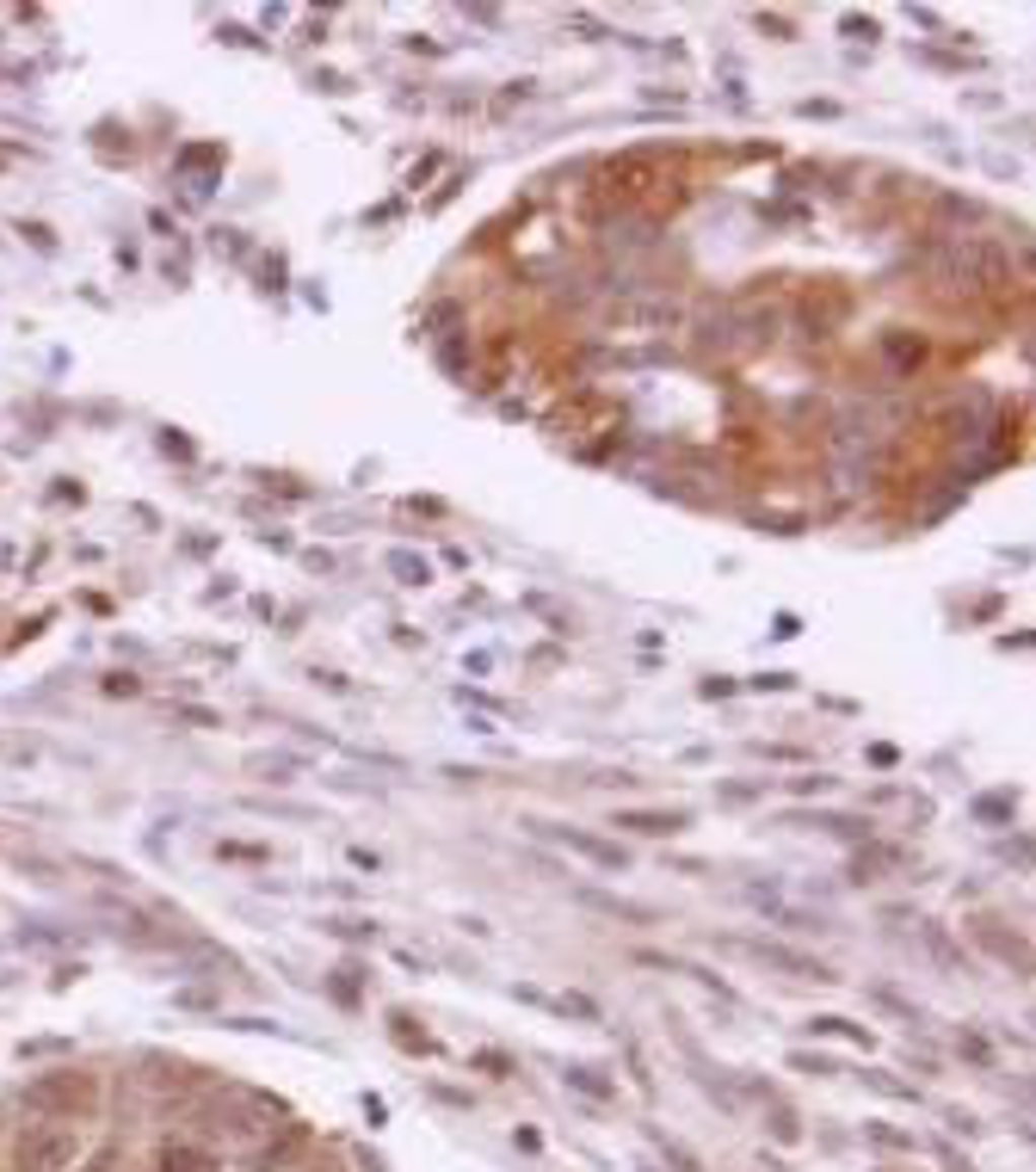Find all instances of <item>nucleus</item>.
<instances>
[{
  "mask_svg": "<svg viewBox=\"0 0 1036 1172\" xmlns=\"http://www.w3.org/2000/svg\"><path fill=\"white\" fill-rule=\"evenodd\" d=\"M74 1154H81V1129L50 1123V1129H25V1135H19L13 1166H19V1172H68Z\"/></svg>",
  "mask_w": 1036,
  "mask_h": 1172,
  "instance_id": "obj_1",
  "label": "nucleus"
},
{
  "mask_svg": "<svg viewBox=\"0 0 1036 1172\" xmlns=\"http://www.w3.org/2000/svg\"><path fill=\"white\" fill-rule=\"evenodd\" d=\"M654 180H661V154H648V148H635V154H617V161L605 167V198L629 204V198H642Z\"/></svg>",
  "mask_w": 1036,
  "mask_h": 1172,
  "instance_id": "obj_2",
  "label": "nucleus"
},
{
  "mask_svg": "<svg viewBox=\"0 0 1036 1172\" xmlns=\"http://www.w3.org/2000/svg\"><path fill=\"white\" fill-rule=\"evenodd\" d=\"M741 951L759 957V963H771V969H783V975H796V981H839L827 963H815V957H803V951H783V945H765V938H747Z\"/></svg>",
  "mask_w": 1036,
  "mask_h": 1172,
  "instance_id": "obj_3",
  "label": "nucleus"
},
{
  "mask_svg": "<svg viewBox=\"0 0 1036 1172\" xmlns=\"http://www.w3.org/2000/svg\"><path fill=\"white\" fill-rule=\"evenodd\" d=\"M883 352H889V358H895L901 370H913V364L925 358V340H907V334L895 328V334H883Z\"/></svg>",
  "mask_w": 1036,
  "mask_h": 1172,
  "instance_id": "obj_4",
  "label": "nucleus"
},
{
  "mask_svg": "<svg viewBox=\"0 0 1036 1172\" xmlns=\"http://www.w3.org/2000/svg\"><path fill=\"white\" fill-rule=\"evenodd\" d=\"M302 1142H308L302 1129H284V1142H278V1148H266V1154H260L254 1166H260V1172H272V1166H284V1160H296V1154H302Z\"/></svg>",
  "mask_w": 1036,
  "mask_h": 1172,
  "instance_id": "obj_5",
  "label": "nucleus"
},
{
  "mask_svg": "<svg viewBox=\"0 0 1036 1172\" xmlns=\"http://www.w3.org/2000/svg\"><path fill=\"white\" fill-rule=\"evenodd\" d=\"M617 827H635V833H679L685 815H623Z\"/></svg>",
  "mask_w": 1036,
  "mask_h": 1172,
  "instance_id": "obj_6",
  "label": "nucleus"
},
{
  "mask_svg": "<svg viewBox=\"0 0 1036 1172\" xmlns=\"http://www.w3.org/2000/svg\"><path fill=\"white\" fill-rule=\"evenodd\" d=\"M568 845H580L593 865H623V851L617 845H605V839H593V833H568Z\"/></svg>",
  "mask_w": 1036,
  "mask_h": 1172,
  "instance_id": "obj_7",
  "label": "nucleus"
},
{
  "mask_svg": "<svg viewBox=\"0 0 1036 1172\" xmlns=\"http://www.w3.org/2000/svg\"><path fill=\"white\" fill-rule=\"evenodd\" d=\"M161 1172H210V1160L192 1154V1148H167V1154H161Z\"/></svg>",
  "mask_w": 1036,
  "mask_h": 1172,
  "instance_id": "obj_8",
  "label": "nucleus"
},
{
  "mask_svg": "<svg viewBox=\"0 0 1036 1172\" xmlns=\"http://www.w3.org/2000/svg\"><path fill=\"white\" fill-rule=\"evenodd\" d=\"M568 1086H580L586 1099H611V1080H599L593 1067H568Z\"/></svg>",
  "mask_w": 1036,
  "mask_h": 1172,
  "instance_id": "obj_9",
  "label": "nucleus"
},
{
  "mask_svg": "<svg viewBox=\"0 0 1036 1172\" xmlns=\"http://www.w3.org/2000/svg\"><path fill=\"white\" fill-rule=\"evenodd\" d=\"M809 1031H821V1037H857V1043H870V1031H864V1025H845V1019H815Z\"/></svg>",
  "mask_w": 1036,
  "mask_h": 1172,
  "instance_id": "obj_10",
  "label": "nucleus"
},
{
  "mask_svg": "<svg viewBox=\"0 0 1036 1172\" xmlns=\"http://www.w3.org/2000/svg\"><path fill=\"white\" fill-rule=\"evenodd\" d=\"M555 1006H562V1012H574V1019H599V1012H593V999H586V993H568V999H555Z\"/></svg>",
  "mask_w": 1036,
  "mask_h": 1172,
  "instance_id": "obj_11",
  "label": "nucleus"
},
{
  "mask_svg": "<svg viewBox=\"0 0 1036 1172\" xmlns=\"http://www.w3.org/2000/svg\"><path fill=\"white\" fill-rule=\"evenodd\" d=\"M771 1135H777V1142H796L803 1129H796V1117H789V1111H777V1117H771Z\"/></svg>",
  "mask_w": 1036,
  "mask_h": 1172,
  "instance_id": "obj_12",
  "label": "nucleus"
},
{
  "mask_svg": "<svg viewBox=\"0 0 1036 1172\" xmlns=\"http://www.w3.org/2000/svg\"><path fill=\"white\" fill-rule=\"evenodd\" d=\"M395 574H408V580H426V562H414V556H395Z\"/></svg>",
  "mask_w": 1036,
  "mask_h": 1172,
  "instance_id": "obj_13",
  "label": "nucleus"
}]
</instances>
